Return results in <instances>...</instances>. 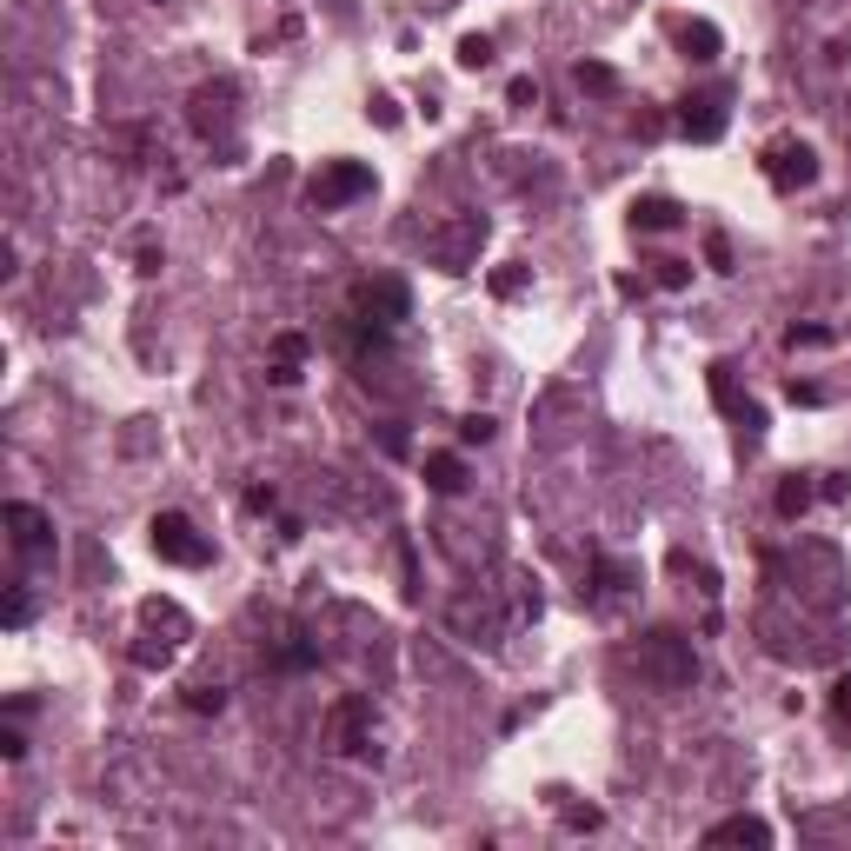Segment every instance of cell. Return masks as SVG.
Instances as JSON below:
<instances>
[{
    "instance_id": "6da1fadb",
    "label": "cell",
    "mask_w": 851,
    "mask_h": 851,
    "mask_svg": "<svg viewBox=\"0 0 851 851\" xmlns=\"http://www.w3.org/2000/svg\"><path fill=\"white\" fill-rule=\"evenodd\" d=\"M692 645L678 639V632H652L639 639V678H652L658 692H678V686H692Z\"/></svg>"
},
{
    "instance_id": "7a4b0ae2",
    "label": "cell",
    "mask_w": 851,
    "mask_h": 851,
    "mask_svg": "<svg viewBox=\"0 0 851 851\" xmlns=\"http://www.w3.org/2000/svg\"><path fill=\"white\" fill-rule=\"evenodd\" d=\"M366 194H373V166L366 160H326L319 174H313V187H306V200L319 213H339V207H353Z\"/></svg>"
},
{
    "instance_id": "3957f363",
    "label": "cell",
    "mask_w": 851,
    "mask_h": 851,
    "mask_svg": "<svg viewBox=\"0 0 851 851\" xmlns=\"http://www.w3.org/2000/svg\"><path fill=\"white\" fill-rule=\"evenodd\" d=\"M758 174L772 180L779 194H798V187H812L818 180V153L805 147V140H772L758 153Z\"/></svg>"
},
{
    "instance_id": "277c9868",
    "label": "cell",
    "mask_w": 851,
    "mask_h": 851,
    "mask_svg": "<svg viewBox=\"0 0 851 851\" xmlns=\"http://www.w3.org/2000/svg\"><path fill=\"white\" fill-rule=\"evenodd\" d=\"M147 539H153V552H160L166 566H207V559H213V546L194 533V520H187V513H153Z\"/></svg>"
},
{
    "instance_id": "5b68a950",
    "label": "cell",
    "mask_w": 851,
    "mask_h": 851,
    "mask_svg": "<svg viewBox=\"0 0 851 851\" xmlns=\"http://www.w3.org/2000/svg\"><path fill=\"white\" fill-rule=\"evenodd\" d=\"M326 738H333L339 751H353V758L373 751V699H360V692L339 699V706L326 712Z\"/></svg>"
},
{
    "instance_id": "8992f818",
    "label": "cell",
    "mask_w": 851,
    "mask_h": 851,
    "mask_svg": "<svg viewBox=\"0 0 851 851\" xmlns=\"http://www.w3.org/2000/svg\"><path fill=\"white\" fill-rule=\"evenodd\" d=\"M233 88H226V80H220V88H200L194 101H187V120H194V133L200 140H233Z\"/></svg>"
},
{
    "instance_id": "52a82bcc",
    "label": "cell",
    "mask_w": 851,
    "mask_h": 851,
    "mask_svg": "<svg viewBox=\"0 0 851 851\" xmlns=\"http://www.w3.org/2000/svg\"><path fill=\"white\" fill-rule=\"evenodd\" d=\"M353 313H360L366 326H380V333H386V326H399V319H406V287H399V280H366V287L353 293Z\"/></svg>"
},
{
    "instance_id": "ba28073f",
    "label": "cell",
    "mask_w": 851,
    "mask_h": 851,
    "mask_svg": "<svg viewBox=\"0 0 851 851\" xmlns=\"http://www.w3.org/2000/svg\"><path fill=\"white\" fill-rule=\"evenodd\" d=\"M479 213H466V220H453L446 233H433V240H426V253H433V260L446 267V273H466V260H473V246H479Z\"/></svg>"
},
{
    "instance_id": "9c48e42d",
    "label": "cell",
    "mask_w": 851,
    "mask_h": 851,
    "mask_svg": "<svg viewBox=\"0 0 851 851\" xmlns=\"http://www.w3.org/2000/svg\"><path fill=\"white\" fill-rule=\"evenodd\" d=\"M678 133H686V140H719V133H725V94L678 101Z\"/></svg>"
},
{
    "instance_id": "30bf717a",
    "label": "cell",
    "mask_w": 851,
    "mask_h": 851,
    "mask_svg": "<svg viewBox=\"0 0 851 851\" xmlns=\"http://www.w3.org/2000/svg\"><path fill=\"white\" fill-rule=\"evenodd\" d=\"M0 520H8V533H14V546H21V552H40V546L54 539V526H47V513H40V505H21V499H14Z\"/></svg>"
},
{
    "instance_id": "8fae6325",
    "label": "cell",
    "mask_w": 851,
    "mask_h": 851,
    "mask_svg": "<svg viewBox=\"0 0 851 851\" xmlns=\"http://www.w3.org/2000/svg\"><path fill=\"white\" fill-rule=\"evenodd\" d=\"M678 220H686V213H678V200H665V194L632 200V226H639V233H672Z\"/></svg>"
},
{
    "instance_id": "7c38bea8",
    "label": "cell",
    "mask_w": 851,
    "mask_h": 851,
    "mask_svg": "<svg viewBox=\"0 0 851 851\" xmlns=\"http://www.w3.org/2000/svg\"><path fill=\"white\" fill-rule=\"evenodd\" d=\"M300 360H306V339H300V333H280V339H273V366H267V380H273V386H293V380H300Z\"/></svg>"
},
{
    "instance_id": "4fadbf2b",
    "label": "cell",
    "mask_w": 851,
    "mask_h": 851,
    "mask_svg": "<svg viewBox=\"0 0 851 851\" xmlns=\"http://www.w3.org/2000/svg\"><path fill=\"white\" fill-rule=\"evenodd\" d=\"M426 486H433V492H466V459L459 453H426Z\"/></svg>"
},
{
    "instance_id": "5bb4252c",
    "label": "cell",
    "mask_w": 851,
    "mask_h": 851,
    "mask_svg": "<svg viewBox=\"0 0 851 851\" xmlns=\"http://www.w3.org/2000/svg\"><path fill=\"white\" fill-rule=\"evenodd\" d=\"M706 844H772V825L765 818H725L706 831Z\"/></svg>"
},
{
    "instance_id": "9a60e30c",
    "label": "cell",
    "mask_w": 851,
    "mask_h": 851,
    "mask_svg": "<svg viewBox=\"0 0 851 851\" xmlns=\"http://www.w3.org/2000/svg\"><path fill=\"white\" fill-rule=\"evenodd\" d=\"M140 626H147V632H166V639H187V632H194L174 599H147V606H140Z\"/></svg>"
},
{
    "instance_id": "2e32d148",
    "label": "cell",
    "mask_w": 851,
    "mask_h": 851,
    "mask_svg": "<svg viewBox=\"0 0 851 851\" xmlns=\"http://www.w3.org/2000/svg\"><path fill=\"white\" fill-rule=\"evenodd\" d=\"M678 47H686V60H712L719 54V27L712 21H678Z\"/></svg>"
},
{
    "instance_id": "e0dca14e",
    "label": "cell",
    "mask_w": 851,
    "mask_h": 851,
    "mask_svg": "<svg viewBox=\"0 0 851 851\" xmlns=\"http://www.w3.org/2000/svg\"><path fill=\"white\" fill-rule=\"evenodd\" d=\"M812 492H818V486H812L805 473H792V479H785V486L772 492V505H779V520H805V505H812Z\"/></svg>"
},
{
    "instance_id": "ac0fdd59",
    "label": "cell",
    "mask_w": 851,
    "mask_h": 851,
    "mask_svg": "<svg viewBox=\"0 0 851 851\" xmlns=\"http://www.w3.org/2000/svg\"><path fill=\"white\" fill-rule=\"evenodd\" d=\"M572 80H579V94H619V73H613L606 60H579Z\"/></svg>"
},
{
    "instance_id": "d6986e66",
    "label": "cell",
    "mask_w": 851,
    "mask_h": 851,
    "mask_svg": "<svg viewBox=\"0 0 851 851\" xmlns=\"http://www.w3.org/2000/svg\"><path fill=\"white\" fill-rule=\"evenodd\" d=\"M459 67H466V73L492 67V40H486V34H466V40H459Z\"/></svg>"
},
{
    "instance_id": "ffe728a7",
    "label": "cell",
    "mask_w": 851,
    "mask_h": 851,
    "mask_svg": "<svg viewBox=\"0 0 851 851\" xmlns=\"http://www.w3.org/2000/svg\"><path fill=\"white\" fill-rule=\"evenodd\" d=\"M220 706H226L220 686H187V712H220Z\"/></svg>"
},
{
    "instance_id": "44dd1931",
    "label": "cell",
    "mask_w": 851,
    "mask_h": 851,
    "mask_svg": "<svg viewBox=\"0 0 851 851\" xmlns=\"http://www.w3.org/2000/svg\"><path fill=\"white\" fill-rule=\"evenodd\" d=\"M459 440H466V446H486V440H492V419H486V412H466V419H459Z\"/></svg>"
},
{
    "instance_id": "7402d4cb",
    "label": "cell",
    "mask_w": 851,
    "mask_h": 851,
    "mask_svg": "<svg viewBox=\"0 0 851 851\" xmlns=\"http://www.w3.org/2000/svg\"><path fill=\"white\" fill-rule=\"evenodd\" d=\"M785 347H831V326H792Z\"/></svg>"
},
{
    "instance_id": "603a6c76",
    "label": "cell",
    "mask_w": 851,
    "mask_h": 851,
    "mask_svg": "<svg viewBox=\"0 0 851 851\" xmlns=\"http://www.w3.org/2000/svg\"><path fill=\"white\" fill-rule=\"evenodd\" d=\"M313 658H319V652H313V645H306V632H293V645H287V652H280V665H293V672H306V665H313Z\"/></svg>"
},
{
    "instance_id": "cb8c5ba5",
    "label": "cell",
    "mask_w": 851,
    "mask_h": 851,
    "mask_svg": "<svg viewBox=\"0 0 851 851\" xmlns=\"http://www.w3.org/2000/svg\"><path fill=\"white\" fill-rule=\"evenodd\" d=\"M686 280H692V267H686V260H658V287H665V293H678Z\"/></svg>"
},
{
    "instance_id": "d4e9b609",
    "label": "cell",
    "mask_w": 851,
    "mask_h": 851,
    "mask_svg": "<svg viewBox=\"0 0 851 851\" xmlns=\"http://www.w3.org/2000/svg\"><path fill=\"white\" fill-rule=\"evenodd\" d=\"M505 101H513V107H539V80H513V88H505Z\"/></svg>"
},
{
    "instance_id": "484cf974",
    "label": "cell",
    "mask_w": 851,
    "mask_h": 851,
    "mask_svg": "<svg viewBox=\"0 0 851 851\" xmlns=\"http://www.w3.org/2000/svg\"><path fill=\"white\" fill-rule=\"evenodd\" d=\"M27 613H34V599L14 585V592H8V626H27Z\"/></svg>"
},
{
    "instance_id": "4316f807",
    "label": "cell",
    "mask_w": 851,
    "mask_h": 851,
    "mask_svg": "<svg viewBox=\"0 0 851 851\" xmlns=\"http://www.w3.org/2000/svg\"><path fill=\"white\" fill-rule=\"evenodd\" d=\"M831 712H838V719L851 725V672H844V678H838V686H831Z\"/></svg>"
},
{
    "instance_id": "83f0119b",
    "label": "cell",
    "mask_w": 851,
    "mask_h": 851,
    "mask_svg": "<svg viewBox=\"0 0 851 851\" xmlns=\"http://www.w3.org/2000/svg\"><path fill=\"white\" fill-rule=\"evenodd\" d=\"M785 393H792V406H825V393H818V386H812V380H792V386H785Z\"/></svg>"
},
{
    "instance_id": "f1b7e54d",
    "label": "cell",
    "mask_w": 851,
    "mask_h": 851,
    "mask_svg": "<svg viewBox=\"0 0 851 851\" xmlns=\"http://www.w3.org/2000/svg\"><path fill=\"white\" fill-rule=\"evenodd\" d=\"M706 260H712V267H719V273H732V246H725V240H719V233H712V240H706Z\"/></svg>"
},
{
    "instance_id": "f546056e",
    "label": "cell",
    "mask_w": 851,
    "mask_h": 851,
    "mask_svg": "<svg viewBox=\"0 0 851 851\" xmlns=\"http://www.w3.org/2000/svg\"><path fill=\"white\" fill-rule=\"evenodd\" d=\"M133 260H140V273H160V246H153V240H140V246H133Z\"/></svg>"
},
{
    "instance_id": "4dcf8cb0",
    "label": "cell",
    "mask_w": 851,
    "mask_h": 851,
    "mask_svg": "<svg viewBox=\"0 0 851 851\" xmlns=\"http://www.w3.org/2000/svg\"><path fill=\"white\" fill-rule=\"evenodd\" d=\"M0 751H8V758H27V738H21V732L8 725V732H0Z\"/></svg>"
},
{
    "instance_id": "1f68e13d",
    "label": "cell",
    "mask_w": 851,
    "mask_h": 851,
    "mask_svg": "<svg viewBox=\"0 0 851 851\" xmlns=\"http://www.w3.org/2000/svg\"><path fill=\"white\" fill-rule=\"evenodd\" d=\"M566 825H572V831H599V812H592V805H585V812H566Z\"/></svg>"
}]
</instances>
